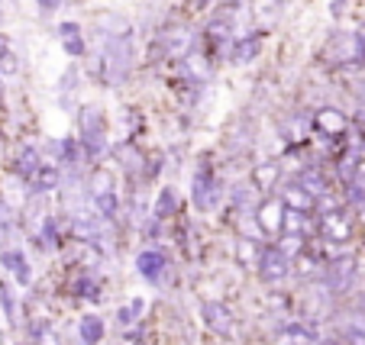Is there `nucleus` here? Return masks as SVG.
<instances>
[{"label":"nucleus","instance_id":"obj_38","mask_svg":"<svg viewBox=\"0 0 365 345\" xmlns=\"http://www.w3.org/2000/svg\"><path fill=\"white\" fill-rule=\"evenodd\" d=\"M0 81H4V78H0Z\"/></svg>","mask_w":365,"mask_h":345},{"label":"nucleus","instance_id":"obj_3","mask_svg":"<svg viewBox=\"0 0 365 345\" xmlns=\"http://www.w3.org/2000/svg\"><path fill=\"white\" fill-rule=\"evenodd\" d=\"M191 46H194V33L187 23H172V26H165L159 36L162 55H168V58H185L187 52H191Z\"/></svg>","mask_w":365,"mask_h":345},{"label":"nucleus","instance_id":"obj_26","mask_svg":"<svg viewBox=\"0 0 365 345\" xmlns=\"http://www.w3.org/2000/svg\"><path fill=\"white\" fill-rule=\"evenodd\" d=\"M284 345H317V339L307 326H288L284 329Z\"/></svg>","mask_w":365,"mask_h":345},{"label":"nucleus","instance_id":"obj_21","mask_svg":"<svg viewBox=\"0 0 365 345\" xmlns=\"http://www.w3.org/2000/svg\"><path fill=\"white\" fill-rule=\"evenodd\" d=\"M327 275H330V284H333V290H346L349 287V281H352V262L349 258H343V262H333L330 265V271H327Z\"/></svg>","mask_w":365,"mask_h":345},{"label":"nucleus","instance_id":"obj_20","mask_svg":"<svg viewBox=\"0 0 365 345\" xmlns=\"http://www.w3.org/2000/svg\"><path fill=\"white\" fill-rule=\"evenodd\" d=\"M78 336H81L84 345H97L103 339V319L94 317V313H84L81 323H78Z\"/></svg>","mask_w":365,"mask_h":345},{"label":"nucleus","instance_id":"obj_36","mask_svg":"<svg viewBox=\"0 0 365 345\" xmlns=\"http://www.w3.org/2000/svg\"><path fill=\"white\" fill-rule=\"evenodd\" d=\"M343 14V0H333V16Z\"/></svg>","mask_w":365,"mask_h":345},{"label":"nucleus","instance_id":"obj_13","mask_svg":"<svg viewBox=\"0 0 365 345\" xmlns=\"http://www.w3.org/2000/svg\"><path fill=\"white\" fill-rule=\"evenodd\" d=\"M282 213H284L282 201H265L259 207V226H262V233H282Z\"/></svg>","mask_w":365,"mask_h":345},{"label":"nucleus","instance_id":"obj_15","mask_svg":"<svg viewBox=\"0 0 365 345\" xmlns=\"http://www.w3.org/2000/svg\"><path fill=\"white\" fill-rule=\"evenodd\" d=\"M278 178H282V168L275 165V161H262V165L252 168V187L255 191H272V187L278 184Z\"/></svg>","mask_w":365,"mask_h":345},{"label":"nucleus","instance_id":"obj_35","mask_svg":"<svg viewBox=\"0 0 365 345\" xmlns=\"http://www.w3.org/2000/svg\"><path fill=\"white\" fill-rule=\"evenodd\" d=\"M39 4H42V7H46V10H56V7H62V0H39Z\"/></svg>","mask_w":365,"mask_h":345},{"label":"nucleus","instance_id":"obj_14","mask_svg":"<svg viewBox=\"0 0 365 345\" xmlns=\"http://www.w3.org/2000/svg\"><path fill=\"white\" fill-rule=\"evenodd\" d=\"M339 339H343V345H365V317H359V313L346 317L339 323Z\"/></svg>","mask_w":365,"mask_h":345},{"label":"nucleus","instance_id":"obj_17","mask_svg":"<svg viewBox=\"0 0 365 345\" xmlns=\"http://www.w3.org/2000/svg\"><path fill=\"white\" fill-rule=\"evenodd\" d=\"M58 181H62V174H58L56 165H48V161H42L39 168L33 171V178H29V184L36 187L39 193H48V191H56Z\"/></svg>","mask_w":365,"mask_h":345},{"label":"nucleus","instance_id":"obj_16","mask_svg":"<svg viewBox=\"0 0 365 345\" xmlns=\"http://www.w3.org/2000/svg\"><path fill=\"white\" fill-rule=\"evenodd\" d=\"M282 203H284V207H291V210H301V213H310V210H314V197H310V193L304 191L297 181L282 191Z\"/></svg>","mask_w":365,"mask_h":345},{"label":"nucleus","instance_id":"obj_37","mask_svg":"<svg viewBox=\"0 0 365 345\" xmlns=\"http://www.w3.org/2000/svg\"><path fill=\"white\" fill-rule=\"evenodd\" d=\"M0 326H7V319H4V317H0Z\"/></svg>","mask_w":365,"mask_h":345},{"label":"nucleus","instance_id":"obj_34","mask_svg":"<svg viewBox=\"0 0 365 345\" xmlns=\"http://www.w3.org/2000/svg\"><path fill=\"white\" fill-rule=\"evenodd\" d=\"M310 271H317V258H310L307 252L301 255V275H310Z\"/></svg>","mask_w":365,"mask_h":345},{"label":"nucleus","instance_id":"obj_10","mask_svg":"<svg viewBox=\"0 0 365 345\" xmlns=\"http://www.w3.org/2000/svg\"><path fill=\"white\" fill-rule=\"evenodd\" d=\"M0 265H4V268L16 277V284H20V287H29L33 271H29V262H26V255H23L20 249H7L4 255H0Z\"/></svg>","mask_w":365,"mask_h":345},{"label":"nucleus","instance_id":"obj_33","mask_svg":"<svg viewBox=\"0 0 365 345\" xmlns=\"http://www.w3.org/2000/svg\"><path fill=\"white\" fill-rule=\"evenodd\" d=\"M0 304L7 307V317H14V297H10V287H7V284L0 287Z\"/></svg>","mask_w":365,"mask_h":345},{"label":"nucleus","instance_id":"obj_29","mask_svg":"<svg viewBox=\"0 0 365 345\" xmlns=\"http://www.w3.org/2000/svg\"><path fill=\"white\" fill-rule=\"evenodd\" d=\"M58 152H62V161L75 165V161H78V142H75V139H62V142H58Z\"/></svg>","mask_w":365,"mask_h":345},{"label":"nucleus","instance_id":"obj_25","mask_svg":"<svg viewBox=\"0 0 365 345\" xmlns=\"http://www.w3.org/2000/svg\"><path fill=\"white\" fill-rule=\"evenodd\" d=\"M94 207H97V213L101 216H117L120 213V201H117V191H107V193H97L94 197Z\"/></svg>","mask_w":365,"mask_h":345},{"label":"nucleus","instance_id":"obj_18","mask_svg":"<svg viewBox=\"0 0 365 345\" xmlns=\"http://www.w3.org/2000/svg\"><path fill=\"white\" fill-rule=\"evenodd\" d=\"M297 184H301L304 191H307L310 197H314V201H317L320 193L330 191V181H327V174L320 171V168H304L301 178H297Z\"/></svg>","mask_w":365,"mask_h":345},{"label":"nucleus","instance_id":"obj_31","mask_svg":"<svg viewBox=\"0 0 365 345\" xmlns=\"http://www.w3.org/2000/svg\"><path fill=\"white\" fill-rule=\"evenodd\" d=\"M42 239H46V245H58V229L52 216H46V223H42Z\"/></svg>","mask_w":365,"mask_h":345},{"label":"nucleus","instance_id":"obj_23","mask_svg":"<svg viewBox=\"0 0 365 345\" xmlns=\"http://www.w3.org/2000/svg\"><path fill=\"white\" fill-rule=\"evenodd\" d=\"M42 165V159H39V152H36V149H33V145H23V149H20V155H16V171H20L23 174V178H33V171H36V168H39Z\"/></svg>","mask_w":365,"mask_h":345},{"label":"nucleus","instance_id":"obj_22","mask_svg":"<svg viewBox=\"0 0 365 345\" xmlns=\"http://www.w3.org/2000/svg\"><path fill=\"white\" fill-rule=\"evenodd\" d=\"M20 71V62H16V52L10 46L7 36H0V78H10Z\"/></svg>","mask_w":365,"mask_h":345},{"label":"nucleus","instance_id":"obj_11","mask_svg":"<svg viewBox=\"0 0 365 345\" xmlns=\"http://www.w3.org/2000/svg\"><path fill=\"white\" fill-rule=\"evenodd\" d=\"M194 203H197V207H207V203H210V197H207V193H214V168L207 165H197V171H194Z\"/></svg>","mask_w":365,"mask_h":345},{"label":"nucleus","instance_id":"obj_4","mask_svg":"<svg viewBox=\"0 0 365 345\" xmlns=\"http://www.w3.org/2000/svg\"><path fill=\"white\" fill-rule=\"evenodd\" d=\"M255 268H259V275H262V281H282V277H288L291 271V258L284 255L278 245H262L259 249V258H255Z\"/></svg>","mask_w":365,"mask_h":345},{"label":"nucleus","instance_id":"obj_30","mask_svg":"<svg viewBox=\"0 0 365 345\" xmlns=\"http://www.w3.org/2000/svg\"><path fill=\"white\" fill-rule=\"evenodd\" d=\"M139 313H143V300H133L130 307H123V310H120V323H123V326L136 323V319H139Z\"/></svg>","mask_w":365,"mask_h":345},{"label":"nucleus","instance_id":"obj_8","mask_svg":"<svg viewBox=\"0 0 365 345\" xmlns=\"http://www.w3.org/2000/svg\"><path fill=\"white\" fill-rule=\"evenodd\" d=\"M165 268H168V258L162 255L159 249H145V252H139V258H136V271L145 277V281L159 284V281H162V275H165Z\"/></svg>","mask_w":365,"mask_h":345},{"label":"nucleus","instance_id":"obj_5","mask_svg":"<svg viewBox=\"0 0 365 345\" xmlns=\"http://www.w3.org/2000/svg\"><path fill=\"white\" fill-rule=\"evenodd\" d=\"M320 235L330 242H349L352 239V220L346 216V210H330V213H320V223H317Z\"/></svg>","mask_w":365,"mask_h":345},{"label":"nucleus","instance_id":"obj_1","mask_svg":"<svg viewBox=\"0 0 365 345\" xmlns=\"http://www.w3.org/2000/svg\"><path fill=\"white\" fill-rule=\"evenodd\" d=\"M130 68H133V33H123V36H117V39H107V46L101 48L103 84H110V87L123 84L126 75H130Z\"/></svg>","mask_w":365,"mask_h":345},{"label":"nucleus","instance_id":"obj_12","mask_svg":"<svg viewBox=\"0 0 365 345\" xmlns=\"http://www.w3.org/2000/svg\"><path fill=\"white\" fill-rule=\"evenodd\" d=\"M58 42H62V48L71 58L84 55V36H81V26H78V23H62V26H58Z\"/></svg>","mask_w":365,"mask_h":345},{"label":"nucleus","instance_id":"obj_27","mask_svg":"<svg viewBox=\"0 0 365 345\" xmlns=\"http://www.w3.org/2000/svg\"><path fill=\"white\" fill-rule=\"evenodd\" d=\"M113 191V174L107 171V168H97L94 178H91V197H97V193H107Z\"/></svg>","mask_w":365,"mask_h":345},{"label":"nucleus","instance_id":"obj_7","mask_svg":"<svg viewBox=\"0 0 365 345\" xmlns=\"http://www.w3.org/2000/svg\"><path fill=\"white\" fill-rule=\"evenodd\" d=\"M259 52H262V33H246V36H240V39H233V46H230V62L249 65Z\"/></svg>","mask_w":365,"mask_h":345},{"label":"nucleus","instance_id":"obj_32","mask_svg":"<svg viewBox=\"0 0 365 345\" xmlns=\"http://www.w3.org/2000/svg\"><path fill=\"white\" fill-rule=\"evenodd\" d=\"M252 191H255V187H252ZM252 191H233V203L240 210H246V213L252 210Z\"/></svg>","mask_w":365,"mask_h":345},{"label":"nucleus","instance_id":"obj_19","mask_svg":"<svg viewBox=\"0 0 365 345\" xmlns=\"http://www.w3.org/2000/svg\"><path fill=\"white\" fill-rule=\"evenodd\" d=\"M282 233H288V235H307L310 233V213H301V210H291V207H284V213H282Z\"/></svg>","mask_w":365,"mask_h":345},{"label":"nucleus","instance_id":"obj_24","mask_svg":"<svg viewBox=\"0 0 365 345\" xmlns=\"http://www.w3.org/2000/svg\"><path fill=\"white\" fill-rule=\"evenodd\" d=\"M175 210H178V193H175L172 187H162L159 201H155V220H162V216H172Z\"/></svg>","mask_w":365,"mask_h":345},{"label":"nucleus","instance_id":"obj_2","mask_svg":"<svg viewBox=\"0 0 365 345\" xmlns=\"http://www.w3.org/2000/svg\"><path fill=\"white\" fill-rule=\"evenodd\" d=\"M78 145L88 159H101L107 152V117L97 107H81L78 113Z\"/></svg>","mask_w":365,"mask_h":345},{"label":"nucleus","instance_id":"obj_6","mask_svg":"<svg viewBox=\"0 0 365 345\" xmlns=\"http://www.w3.org/2000/svg\"><path fill=\"white\" fill-rule=\"evenodd\" d=\"M310 126H314V132H317V136L336 139V136H343V132H346V117L339 110H333V107H324V110L314 113Z\"/></svg>","mask_w":365,"mask_h":345},{"label":"nucleus","instance_id":"obj_9","mask_svg":"<svg viewBox=\"0 0 365 345\" xmlns=\"http://www.w3.org/2000/svg\"><path fill=\"white\" fill-rule=\"evenodd\" d=\"M200 317H204L207 329L220 332V336H227V332H233V317H230V310L223 304H217V300H210V304L200 307Z\"/></svg>","mask_w":365,"mask_h":345},{"label":"nucleus","instance_id":"obj_28","mask_svg":"<svg viewBox=\"0 0 365 345\" xmlns=\"http://www.w3.org/2000/svg\"><path fill=\"white\" fill-rule=\"evenodd\" d=\"M236 255H240L246 265H255V258H259L255 239H236Z\"/></svg>","mask_w":365,"mask_h":345}]
</instances>
